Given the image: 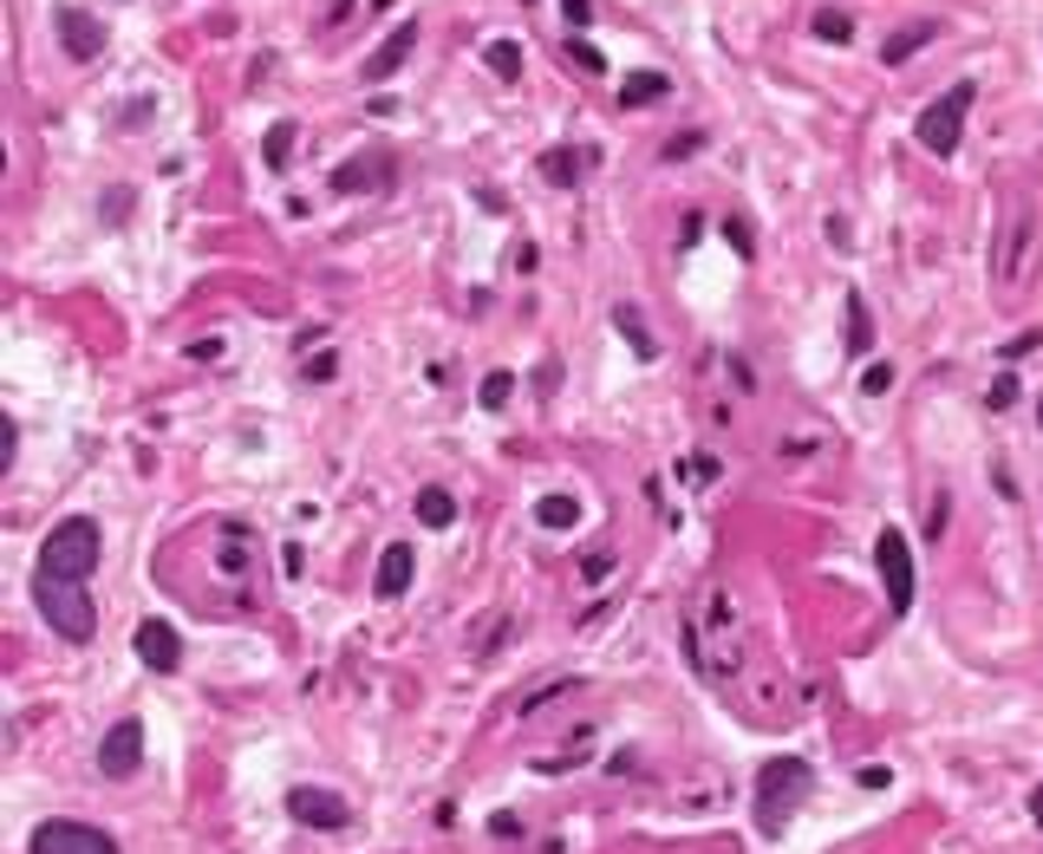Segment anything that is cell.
I'll list each match as a JSON object with an SVG mask.
<instances>
[{
	"label": "cell",
	"instance_id": "6da1fadb",
	"mask_svg": "<svg viewBox=\"0 0 1043 854\" xmlns=\"http://www.w3.org/2000/svg\"><path fill=\"white\" fill-rule=\"evenodd\" d=\"M105 562V535H98V522L92 515H66L46 542H40V580H92Z\"/></svg>",
	"mask_w": 1043,
	"mask_h": 854
},
{
	"label": "cell",
	"instance_id": "7a4b0ae2",
	"mask_svg": "<svg viewBox=\"0 0 1043 854\" xmlns=\"http://www.w3.org/2000/svg\"><path fill=\"white\" fill-rule=\"evenodd\" d=\"M809 789H816V770H809L802 757H769L764 777H757V829H764V835H783L789 815L809 802Z\"/></svg>",
	"mask_w": 1043,
	"mask_h": 854
},
{
	"label": "cell",
	"instance_id": "3957f363",
	"mask_svg": "<svg viewBox=\"0 0 1043 854\" xmlns=\"http://www.w3.org/2000/svg\"><path fill=\"white\" fill-rule=\"evenodd\" d=\"M33 594H40V613H46V627L60 633V640H92V627H98V607H92V594L78 587V580H33Z\"/></svg>",
	"mask_w": 1043,
	"mask_h": 854
},
{
	"label": "cell",
	"instance_id": "277c9868",
	"mask_svg": "<svg viewBox=\"0 0 1043 854\" xmlns=\"http://www.w3.org/2000/svg\"><path fill=\"white\" fill-rule=\"evenodd\" d=\"M972 98H978V85H972V78H959L946 98H933V105L919 111V125H913V131H919V143H926L933 157H952V150H959V131H966Z\"/></svg>",
	"mask_w": 1043,
	"mask_h": 854
},
{
	"label": "cell",
	"instance_id": "5b68a950",
	"mask_svg": "<svg viewBox=\"0 0 1043 854\" xmlns=\"http://www.w3.org/2000/svg\"><path fill=\"white\" fill-rule=\"evenodd\" d=\"M874 568H881V587H887V607L906 613L913 607V542H906L901 529L874 535Z\"/></svg>",
	"mask_w": 1043,
	"mask_h": 854
},
{
	"label": "cell",
	"instance_id": "8992f818",
	"mask_svg": "<svg viewBox=\"0 0 1043 854\" xmlns=\"http://www.w3.org/2000/svg\"><path fill=\"white\" fill-rule=\"evenodd\" d=\"M33 854H118V842L92 822H40L33 829Z\"/></svg>",
	"mask_w": 1043,
	"mask_h": 854
},
{
	"label": "cell",
	"instance_id": "52a82bcc",
	"mask_svg": "<svg viewBox=\"0 0 1043 854\" xmlns=\"http://www.w3.org/2000/svg\"><path fill=\"white\" fill-rule=\"evenodd\" d=\"M143 764V724L138 717H118L111 730H105V744H98V770L105 777H131Z\"/></svg>",
	"mask_w": 1043,
	"mask_h": 854
},
{
	"label": "cell",
	"instance_id": "ba28073f",
	"mask_svg": "<svg viewBox=\"0 0 1043 854\" xmlns=\"http://www.w3.org/2000/svg\"><path fill=\"white\" fill-rule=\"evenodd\" d=\"M287 815L307 822V829H347L352 822L347 796H333V789H294V796H287Z\"/></svg>",
	"mask_w": 1043,
	"mask_h": 854
},
{
	"label": "cell",
	"instance_id": "9c48e42d",
	"mask_svg": "<svg viewBox=\"0 0 1043 854\" xmlns=\"http://www.w3.org/2000/svg\"><path fill=\"white\" fill-rule=\"evenodd\" d=\"M53 26H60V46H66L72 60H98V53H105V26H98L85 7H60Z\"/></svg>",
	"mask_w": 1043,
	"mask_h": 854
},
{
	"label": "cell",
	"instance_id": "30bf717a",
	"mask_svg": "<svg viewBox=\"0 0 1043 854\" xmlns=\"http://www.w3.org/2000/svg\"><path fill=\"white\" fill-rule=\"evenodd\" d=\"M1031 242H1037V222H1031V210L1018 203V215H1011V228H1004V248H998V281L1011 287L1018 275H1024V261H1031Z\"/></svg>",
	"mask_w": 1043,
	"mask_h": 854
},
{
	"label": "cell",
	"instance_id": "8fae6325",
	"mask_svg": "<svg viewBox=\"0 0 1043 854\" xmlns=\"http://www.w3.org/2000/svg\"><path fill=\"white\" fill-rule=\"evenodd\" d=\"M138 659L150 672H177L183 665V640H177V627L170 620H143L138 627Z\"/></svg>",
	"mask_w": 1043,
	"mask_h": 854
},
{
	"label": "cell",
	"instance_id": "7c38bea8",
	"mask_svg": "<svg viewBox=\"0 0 1043 854\" xmlns=\"http://www.w3.org/2000/svg\"><path fill=\"white\" fill-rule=\"evenodd\" d=\"M412 574H417V555L405 548V542H392V548L379 555V574H372V594H379V600H405Z\"/></svg>",
	"mask_w": 1043,
	"mask_h": 854
},
{
	"label": "cell",
	"instance_id": "4fadbf2b",
	"mask_svg": "<svg viewBox=\"0 0 1043 854\" xmlns=\"http://www.w3.org/2000/svg\"><path fill=\"white\" fill-rule=\"evenodd\" d=\"M412 53H417V26H398V33H392V40L365 60V78H392V72L412 60Z\"/></svg>",
	"mask_w": 1043,
	"mask_h": 854
},
{
	"label": "cell",
	"instance_id": "5bb4252c",
	"mask_svg": "<svg viewBox=\"0 0 1043 854\" xmlns=\"http://www.w3.org/2000/svg\"><path fill=\"white\" fill-rule=\"evenodd\" d=\"M385 170H392L385 157H352V163H340V177H333V183H340L347 196H359V190H379L372 177H385Z\"/></svg>",
	"mask_w": 1043,
	"mask_h": 854
},
{
	"label": "cell",
	"instance_id": "9a60e30c",
	"mask_svg": "<svg viewBox=\"0 0 1043 854\" xmlns=\"http://www.w3.org/2000/svg\"><path fill=\"white\" fill-rule=\"evenodd\" d=\"M587 170V150H567V143H555L549 157H542V177L549 183H561V190H574V177Z\"/></svg>",
	"mask_w": 1043,
	"mask_h": 854
},
{
	"label": "cell",
	"instance_id": "2e32d148",
	"mask_svg": "<svg viewBox=\"0 0 1043 854\" xmlns=\"http://www.w3.org/2000/svg\"><path fill=\"white\" fill-rule=\"evenodd\" d=\"M666 92H672V78H666V72H632V78L620 85V105H659Z\"/></svg>",
	"mask_w": 1043,
	"mask_h": 854
},
{
	"label": "cell",
	"instance_id": "e0dca14e",
	"mask_svg": "<svg viewBox=\"0 0 1043 854\" xmlns=\"http://www.w3.org/2000/svg\"><path fill=\"white\" fill-rule=\"evenodd\" d=\"M933 33H939V26H933V20H913V26H906V33H894V40H887V46H881V60H887V66H901V60H913V53H919V46H926V40H933Z\"/></svg>",
	"mask_w": 1043,
	"mask_h": 854
},
{
	"label": "cell",
	"instance_id": "ac0fdd59",
	"mask_svg": "<svg viewBox=\"0 0 1043 854\" xmlns=\"http://www.w3.org/2000/svg\"><path fill=\"white\" fill-rule=\"evenodd\" d=\"M417 522H424V529H450V522H457L450 490H417Z\"/></svg>",
	"mask_w": 1043,
	"mask_h": 854
},
{
	"label": "cell",
	"instance_id": "d6986e66",
	"mask_svg": "<svg viewBox=\"0 0 1043 854\" xmlns=\"http://www.w3.org/2000/svg\"><path fill=\"white\" fill-rule=\"evenodd\" d=\"M874 346V320H868V300L848 293V353H868Z\"/></svg>",
	"mask_w": 1043,
	"mask_h": 854
},
{
	"label": "cell",
	"instance_id": "ffe728a7",
	"mask_svg": "<svg viewBox=\"0 0 1043 854\" xmlns=\"http://www.w3.org/2000/svg\"><path fill=\"white\" fill-rule=\"evenodd\" d=\"M535 522H542V529H574V522H581V502L574 497H542L535 502Z\"/></svg>",
	"mask_w": 1043,
	"mask_h": 854
},
{
	"label": "cell",
	"instance_id": "44dd1931",
	"mask_svg": "<svg viewBox=\"0 0 1043 854\" xmlns=\"http://www.w3.org/2000/svg\"><path fill=\"white\" fill-rule=\"evenodd\" d=\"M483 60H489V72H496V78H522V46H515V40H489Z\"/></svg>",
	"mask_w": 1043,
	"mask_h": 854
},
{
	"label": "cell",
	"instance_id": "7402d4cb",
	"mask_svg": "<svg viewBox=\"0 0 1043 854\" xmlns=\"http://www.w3.org/2000/svg\"><path fill=\"white\" fill-rule=\"evenodd\" d=\"M816 40H829V46H848V40H854V20H848L841 7H822V13H816Z\"/></svg>",
	"mask_w": 1043,
	"mask_h": 854
},
{
	"label": "cell",
	"instance_id": "603a6c76",
	"mask_svg": "<svg viewBox=\"0 0 1043 854\" xmlns=\"http://www.w3.org/2000/svg\"><path fill=\"white\" fill-rule=\"evenodd\" d=\"M614 327H620L626 340H632V353H639V359H652V353H659V346L646 340V327H639V313H632V307H620V313H614Z\"/></svg>",
	"mask_w": 1043,
	"mask_h": 854
},
{
	"label": "cell",
	"instance_id": "cb8c5ba5",
	"mask_svg": "<svg viewBox=\"0 0 1043 854\" xmlns=\"http://www.w3.org/2000/svg\"><path fill=\"white\" fill-rule=\"evenodd\" d=\"M509 392H515V372H489V378H483V405H489V412H502V405H509Z\"/></svg>",
	"mask_w": 1043,
	"mask_h": 854
},
{
	"label": "cell",
	"instance_id": "d4e9b609",
	"mask_svg": "<svg viewBox=\"0 0 1043 854\" xmlns=\"http://www.w3.org/2000/svg\"><path fill=\"white\" fill-rule=\"evenodd\" d=\"M985 405H991V412H1011V405H1018V378H1011V372H998V378H991V392H985Z\"/></svg>",
	"mask_w": 1043,
	"mask_h": 854
},
{
	"label": "cell",
	"instance_id": "484cf974",
	"mask_svg": "<svg viewBox=\"0 0 1043 854\" xmlns=\"http://www.w3.org/2000/svg\"><path fill=\"white\" fill-rule=\"evenodd\" d=\"M946 522H952V502H946V490H939V497H933V509H926V542H933V548H939Z\"/></svg>",
	"mask_w": 1043,
	"mask_h": 854
},
{
	"label": "cell",
	"instance_id": "4316f807",
	"mask_svg": "<svg viewBox=\"0 0 1043 854\" xmlns=\"http://www.w3.org/2000/svg\"><path fill=\"white\" fill-rule=\"evenodd\" d=\"M287 157H294V125H275V131H268V163L287 170Z\"/></svg>",
	"mask_w": 1043,
	"mask_h": 854
},
{
	"label": "cell",
	"instance_id": "83f0119b",
	"mask_svg": "<svg viewBox=\"0 0 1043 854\" xmlns=\"http://www.w3.org/2000/svg\"><path fill=\"white\" fill-rule=\"evenodd\" d=\"M567 53H574V60H581V66H587V72H607V60H600V53H594L587 40H567Z\"/></svg>",
	"mask_w": 1043,
	"mask_h": 854
},
{
	"label": "cell",
	"instance_id": "f1b7e54d",
	"mask_svg": "<svg viewBox=\"0 0 1043 854\" xmlns=\"http://www.w3.org/2000/svg\"><path fill=\"white\" fill-rule=\"evenodd\" d=\"M724 235L737 242V255H757V242H751V228H744V222H724Z\"/></svg>",
	"mask_w": 1043,
	"mask_h": 854
},
{
	"label": "cell",
	"instance_id": "f546056e",
	"mask_svg": "<svg viewBox=\"0 0 1043 854\" xmlns=\"http://www.w3.org/2000/svg\"><path fill=\"white\" fill-rule=\"evenodd\" d=\"M861 385H868V392H887V385H894V365H868V378H861Z\"/></svg>",
	"mask_w": 1043,
	"mask_h": 854
},
{
	"label": "cell",
	"instance_id": "4dcf8cb0",
	"mask_svg": "<svg viewBox=\"0 0 1043 854\" xmlns=\"http://www.w3.org/2000/svg\"><path fill=\"white\" fill-rule=\"evenodd\" d=\"M561 13H567V26H587V13H594V0H561Z\"/></svg>",
	"mask_w": 1043,
	"mask_h": 854
},
{
	"label": "cell",
	"instance_id": "1f68e13d",
	"mask_svg": "<svg viewBox=\"0 0 1043 854\" xmlns=\"http://www.w3.org/2000/svg\"><path fill=\"white\" fill-rule=\"evenodd\" d=\"M698 143H704V138H698V131H692V138H672V143H666V157H692Z\"/></svg>",
	"mask_w": 1043,
	"mask_h": 854
},
{
	"label": "cell",
	"instance_id": "d6a6232c",
	"mask_svg": "<svg viewBox=\"0 0 1043 854\" xmlns=\"http://www.w3.org/2000/svg\"><path fill=\"white\" fill-rule=\"evenodd\" d=\"M1031 815H1037V829H1043V783H1037V796H1031Z\"/></svg>",
	"mask_w": 1043,
	"mask_h": 854
},
{
	"label": "cell",
	"instance_id": "836d02e7",
	"mask_svg": "<svg viewBox=\"0 0 1043 854\" xmlns=\"http://www.w3.org/2000/svg\"><path fill=\"white\" fill-rule=\"evenodd\" d=\"M372 7H392V0H372Z\"/></svg>",
	"mask_w": 1043,
	"mask_h": 854
},
{
	"label": "cell",
	"instance_id": "e575fe53",
	"mask_svg": "<svg viewBox=\"0 0 1043 854\" xmlns=\"http://www.w3.org/2000/svg\"><path fill=\"white\" fill-rule=\"evenodd\" d=\"M1037 425H1043V405H1037Z\"/></svg>",
	"mask_w": 1043,
	"mask_h": 854
}]
</instances>
